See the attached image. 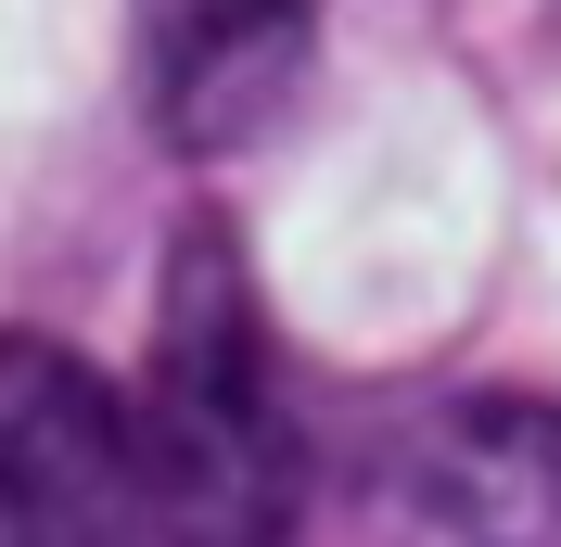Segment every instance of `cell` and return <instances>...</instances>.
<instances>
[{"label": "cell", "instance_id": "cell-1", "mask_svg": "<svg viewBox=\"0 0 561 547\" xmlns=\"http://www.w3.org/2000/svg\"><path fill=\"white\" fill-rule=\"evenodd\" d=\"M128 420V522L140 547H294L307 510V433L280 395L268 306L243 280V242L192 217L167 242V293H153V357Z\"/></svg>", "mask_w": 561, "mask_h": 547}, {"label": "cell", "instance_id": "cell-2", "mask_svg": "<svg viewBox=\"0 0 561 547\" xmlns=\"http://www.w3.org/2000/svg\"><path fill=\"white\" fill-rule=\"evenodd\" d=\"M0 547H140L128 420L90 357L38 331H0Z\"/></svg>", "mask_w": 561, "mask_h": 547}, {"label": "cell", "instance_id": "cell-3", "mask_svg": "<svg viewBox=\"0 0 561 547\" xmlns=\"http://www.w3.org/2000/svg\"><path fill=\"white\" fill-rule=\"evenodd\" d=\"M128 51L167 153H243L307 90V0H128Z\"/></svg>", "mask_w": 561, "mask_h": 547}, {"label": "cell", "instance_id": "cell-4", "mask_svg": "<svg viewBox=\"0 0 561 547\" xmlns=\"http://www.w3.org/2000/svg\"><path fill=\"white\" fill-rule=\"evenodd\" d=\"M409 547H561V408L472 395L383 472Z\"/></svg>", "mask_w": 561, "mask_h": 547}]
</instances>
